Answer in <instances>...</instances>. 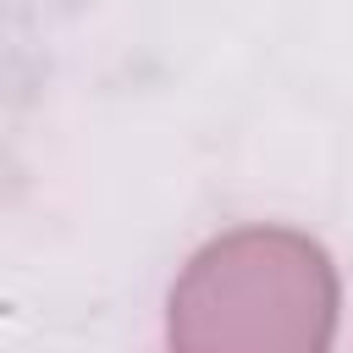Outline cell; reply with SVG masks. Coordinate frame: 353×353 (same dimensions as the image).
Returning a JSON list of instances; mask_svg holds the SVG:
<instances>
[{"label": "cell", "mask_w": 353, "mask_h": 353, "mask_svg": "<svg viewBox=\"0 0 353 353\" xmlns=\"http://www.w3.org/2000/svg\"><path fill=\"white\" fill-rule=\"evenodd\" d=\"M336 331V270L287 226H243L193 254L171 292L182 353H320Z\"/></svg>", "instance_id": "6da1fadb"}]
</instances>
